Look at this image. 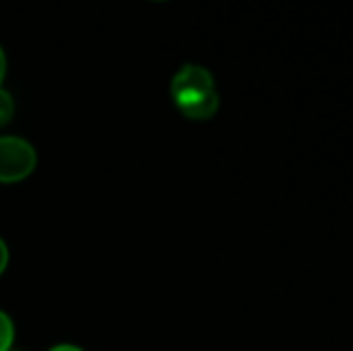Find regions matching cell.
<instances>
[{
	"label": "cell",
	"mask_w": 353,
	"mask_h": 351,
	"mask_svg": "<svg viewBox=\"0 0 353 351\" xmlns=\"http://www.w3.org/2000/svg\"><path fill=\"white\" fill-rule=\"evenodd\" d=\"M171 99L188 121H210L219 108V92L212 72L188 63L173 75Z\"/></svg>",
	"instance_id": "cell-1"
},
{
	"label": "cell",
	"mask_w": 353,
	"mask_h": 351,
	"mask_svg": "<svg viewBox=\"0 0 353 351\" xmlns=\"http://www.w3.org/2000/svg\"><path fill=\"white\" fill-rule=\"evenodd\" d=\"M5 75H8V56H5V48L0 46V87H3Z\"/></svg>",
	"instance_id": "cell-6"
},
{
	"label": "cell",
	"mask_w": 353,
	"mask_h": 351,
	"mask_svg": "<svg viewBox=\"0 0 353 351\" xmlns=\"http://www.w3.org/2000/svg\"><path fill=\"white\" fill-rule=\"evenodd\" d=\"M14 344V323L5 310H0V351H12Z\"/></svg>",
	"instance_id": "cell-3"
},
{
	"label": "cell",
	"mask_w": 353,
	"mask_h": 351,
	"mask_svg": "<svg viewBox=\"0 0 353 351\" xmlns=\"http://www.w3.org/2000/svg\"><path fill=\"white\" fill-rule=\"evenodd\" d=\"M8 265H10V248H8V243L3 241V236H0V277L5 274Z\"/></svg>",
	"instance_id": "cell-5"
},
{
	"label": "cell",
	"mask_w": 353,
	"mask_h": 351,
	"mask_svg": "<svg viewBox=\"0 0 353 351\" xmlns=\"http://www.w3.org/2000/svg\"><path fill=\"white\" fill-rule=\"evenodd\" d=\"M14 118V99L5 87H0V128H5Z\"/></svg>",
	"instance_id": "cell-4"
},
{
	"label": "cell",
	"mask_w": 353,
	"mask_h": 351,
	"mask_svg": "<svg viewBox=\"0 0 353 351\" xmlns=\"http://www.w3.org/2000/svg\"><path fill=\"white\" fill-rule=\"evenodd\" d=\"M12 351H14V349H12Z\"/></svg>",
	"instance_id": "cell-8"
},
{
	"label": "cell",
	"mask_w": 353,
	"mask_h": 351,
	"mask_svg": "<svg viewBox=\"0 0 353 351\" xmlns=\"http://www.w3.org/2000/svg\"><path fill=\"white\" fill-rule=\"evenodd\" d=\"M39 154L29 140L19 135H0V183L12 185L34 174Z\"/></svg>",
	"instance_id": "cell-2"
},
{
	"label": "cell",
	"mask_w": 353,
	"mask_h": 351,
	"mask_svg": "<svg viewBox=\"0 0 353 351\" xmlns=\"http://www.w3.org/2000/svg\"><path fill=\"white\" fill-rule=\"evenodd\" d=\"M48 351H84V349L77 347V344H56V347H51Z\"/></svg>",
	"instance_id": "cell-7"
}]
</instances>
